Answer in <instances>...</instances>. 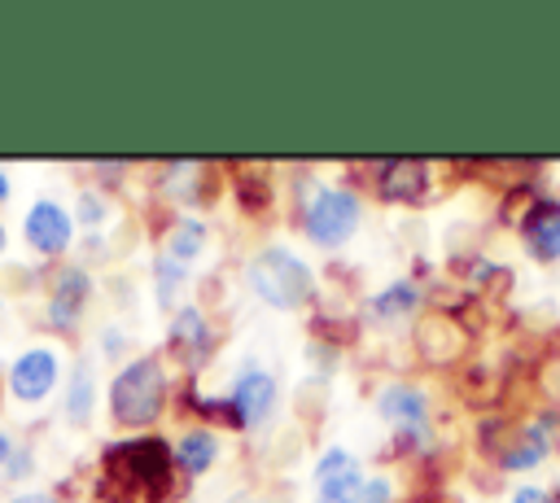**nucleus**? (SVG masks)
I'll return each instance as SVG.
<instances>
[{"mask_svg": "<svg viewBox=\"0 0 560 503\" xmlns=\"http://www.w3.org/2000/svg\"><path fill=\"white\" fill-rule=\"evenodd\" d=\"M9 503H52V499L48 494H13Z\"/></svg>", "mask_w": 560, "mask_h": 503, "instance_id": "nucleus-24", "label": "nucleus"}, {"mask_svg": "<svg viewBox=\"0 0 560 503\" xmlns=\"http://www.w3.org/2000/svg\"><path fill=\"white\" fill-rule=\"evenodd\" d=\"M525 245L542 262H556L560 258V206H538L525 219Z\"/></svg>", "mask_w": 560, "mask_h": 503, "instance_id": "nucleus-12", "label": "nucleus"}, {"mask_svg": "<svg viewBox=\"0 0 560 503\" xmlns=\"http://www.w3.org/2000/svg\"><path fill=\"white\" fill-rule=\"evenodd\" d=\"M88 293H92L88 271H83V267H66V271L52 280V297H48V324H57V328H74V319H79V311H83Z\"/></svg>", "mask_w": 560, "mask_h": 503, "instance_id": "nucleus-8", "label": "nucleus"}, {"mask_svg": "<svg viewBox=\"0 0 560 503\" xmlns=\"http://www.w3.org/2000/svg\"><path fill=\"white\" fill-rule=\"evenodd\" d=\"M389 494H394V490H389L385 477H368V481H363V503H389Z\"/></svg>", "mask_w": 560, "mask_h": 503, "instance_id": "nucleus-21", "label": "nucleus"}, {"mask_svg": "<svg viewBox=\"0 0 560 503\" xmlns=\"http://www.w3.org/2000/svg\"><path fill=\"white\" fill-rule=\"evenodd\" d=\"M359 219H363L359 214V197L350 188H319L311 197V206H306L302 227L319 249H337L359 232Z\"/></svg>", "mask_w": 560, "mask_h": 503, "instance_id": "nucleus-4", "label": "nucleus"}, {"mask_svg": "<svg viewBox=\"0 0 560 503\" xmlns=\"http://www.w3.org/2000/svg\"><path fill=\"white\" fill-rule=\"evenodd\" d=\"M166 402V372L153 354L131 359L114 381H109V411L122 429H144L158 420Z\"/></svg>", "mask_w": 560, "mask_h": 503, "instance_id": "nucleus-3", "label": "nucleus"}, {"mask_svg": "<svg viewBox=\"0 0 560 503\" xmlns=\"http://www.w3.org/2000/svg\"><path fill=\"white\" fill-rule=\"evenodd\" d=\"M376 411H381L389 424L420 429L424 416H429V398H424V389H416V385H385V389L376 394Z\"/></svg>", "mask_w": 560, "mask_h": 503, "instance_id": "nucleus-10", "label": "nucleus"}, {"mask_svg": "<svg viewBox=\"0 0 560 503\" xmlns=\"http://www.w3.org/2000/svg\"><path fill=\"white\" fill-rule=\"evenodd\" d=\"M171 350L188 363V367H201L206 354H210V324L197 306H179L175 319H171Z\"/></svg>", "mask_w": 560, "mask_h": 503, "instance_id": "nucleus-9", "label": "nucleus"}, {"mask_svg": "<svg viewBox=\"0 0 560 503\" xmlns=\"http://www.w3.org/2000/svg\"><path fill=\"white\" fill-rule=\"evenodd\" d=\"M315 503H363V477H359V464L350 472H337L328 481L315 486Z\"/></svg>", "mask_w": 560, "mask_h": 503, "instance_id": "nucleus-17", "label": "nucleus"}, {"mask_svg": "<svg viewBox=\"0 0 560 503\" xmlns=\"http://www.w3.org/2000/svg\"><path fill=\"white\" fill-rule=\"evenodd\" d=\"M271 411H276V381H271V372H262V367L241 372L236 385H232V394H228V416H232V424L258 429V424H267Z\"/></svg>", "mask_w": 560, "mask_h": 503, "instance_id": "nucleus-5", "label": "nucleus"}, {"mask_svg": "<svg viewBox=\"0 0 560 503\" xmlns=\"http://www.w3.org/2000/svg\"><path fill=\"white\" fill-rule=\"evenodd\" d=\"M153 276H158V306H162V311H171V306H175V293H179V284H184V267H179V262H171L166 254H158Z\"/></svg>", "mask_w": 560, "mask_h": 503, "instance_id": "nucleus-18", "label": "nucleus"}, {"mask_svg": "<svg viewBox=\"0 0 560 503\" xmlns=\"http://www.w3.org/2000/svg\"><path fill=\"white\" fill-rule=\"evenodd\" d=\"M57 376H61L57 350H48V346H31V350H22V354L13 359V367H9V389H13L18 402H39V398L52 394Z\"/></svg>", "mask_w": 560, "mask_h": 503, "instance_id": "nucleus-6", "label": "nucleus"}, {"mask_svg": "<svg viewBox=\"0 0 560 503\" xmlns=\"http://www.w3.org/2000/svg\"><path fill=\"white\" fill-rule=\"evenodd\" d=\"M166 472H171L166 446L153 442V437H136V442H122V446L105 451L101 494H109V490H118L114 499H122V494H158L166 486Z\"/></svg>", "mask_w": 560, "mask_h": 503, "instance_id": "nucleus-2", "label": "nucleus"}, {"mask_svg": "<svg viewBox=\"0 0 560 503\" xmlns=\"http://www.w3.org/2000/svg\"><path fill=\"white\" fill-rule=\"evenodd\" d=\"M214 455H219V442H214V433L210 429H192V433H184L179 437V446H175V459H179V468L184 472H206L210 464H214Z\"/></svg>", "mask_w": 560, "mask_h": 503, "instance_id": "nucleus-15", "label": "nucleus"}, {"mask_svg": "<svg viewBox=\"0 0 560 503\" xmlns=\"http://www.w3.org/2000/svg\"><path fill=\"white\" fill-rule=\"evenodd\" d=\"M22 236H26V245H31L35 254L52 258V254H61V249L70 245L74 223H70V214H66L57 201H35V206L26 210V219H22Z\"/></svg>", "mask_w": 560, "mask_h": 503, "instance_id": "nucleus-7", "label": "nucleus"}, {"mask_svg": "<svg viewBox=\"0 0 560 503\" xmlns=\"http://www.w3.org/2000/svg\"><path fill=\"white\" fill-rule=\"evenodd\" d=\"M416 306H420V289H416L411 280H394V284H385L381 293H372L368 315H372L376 324H398V319L416 315Z\"/></svg>", "mask_w": 560, "mask_h": 503, "instance_id": "nucleus-11", "label": "nucleus"}, {"mask_svg": "<svg viewBox=\"0 0 560 503\" xmlns=\"http://www.w3.org/2000/svg\"><path fill=\"white\" fill-rule=\"evenodd\" d=\"M18 451H22V446H13V437H9V433H0V468H9Z\"/></svg>", "mask_w": 560, "mask_h": 503, "instance_id": "nucleus-23", "label": "nucleus"}, {"mask_svg": "<svg viewBox=\"0 0 560 503\" xmlns=\"http://www.w3.org/2000/svg\"><path fill=\"white\" fill-rule=\"evenodd\" d=\"M79 223H83V227H101V223H105V201H101L96 192H83V197H79Z\"/></svg>", "mask_w": 560, "mask_h": 503, "instance_id": "nucleus-20", "label": "nucleus"}, {"mask_svg": "<svg viewBox=\"0 0 560 503\" xmlns=\"http://www.w3.org/2000/svg\"><path fill=\"white\" fill-rule=\"evenodd\" d=\"M350 468H354V455L341 451V446H328V451L319 455V464H315V486L328 481V477H337V472H350Z\"/></svg>", "mask_w": 560, "mask_h": 503, "instance_id": "nucleus-19", "label": "nucleus"}, {"mask_svg": "<svg viewBox=\"0 0 560 503\" xmlns=\"http://www.w3.org/2000/svg\"><path fill=\"white\" fill-rule=\"evenodd\" d=\"M92 407H96V381H92V363H74L70 372V389H66V416L70 424H88L92 420Z\"/></svg>", "mask_w": 560, "mask_h": 503, "instance_id": "nucleus-14", "label": "nucleus"}, {"mask_svg": "<svg viewBox=\"0 0 560 503\" xmlns=\"http://www.w3.org/2000/svg\"><path fill=\"white\" fill-rule=\"evenodd\" d=\"M512 503H551V494L538 490V486H521V490L512 494Z\"/></svg>", "mask_w": 560, "mask_h": 503, "instance_id": "nucleus-22", "label": "nucleus"}, {"mask_svg": "<svg viewBox=\"0 0 560 503\" xmlns=\"http://www.w3.org/2000/svg\"><path fill=\"white\" fill-rule=\"evenodd\" d=\"M9 197V179H4V171H0V201Z\"/></svg>", "mask_w": 560, "mask_h": 503, "instance_id": "nucleus-25", "label": "nucleus"}, {"mask_svg": "<svg viewBox=\"0 0 560 503\" xmlns=\"http://www.w3.org/2000/svg\"><path fill=\"white\" fill-rule=\"evenodd\" d=\"M424 188V162H411V157H394L381 166V192L389 201H416Z\"/></svg>", "mask_w": 560, "mask_h": 503, "instance_id": "nucleus-13", "label": "nucleus"}, {"mask_svg": "<svg viewBox=\"0 0 560 503\" xmlns=\"http://www.w3.org/2000/svg\"><path fill=\"white\" fill-rule=\"evenodd\" d=\"M245 284L258 302L276 311H298L315 293V271L284 245H267L245 262Z\"/></svg>", "mask_w": 560, "mask_h": 503, "instance_id": "nucleus-1", "label": "nucleus"}, {"mask_svg": "<svg viewBox=\"0 0 560 503\" xmlns=\"http://www.w3.org/2000/svg\"><path fill=\"white\" fill-rule=\"evenodd\" d=\"M201 245H206V223L201 219H179L175 227H171V236H166V258L171 262H179V267H188L197 254H201Z\"/></svg>", "mask_w": 560, "mask_h": 503, "instance_id": "nucleus-16", "label": "nucleus"}]
</instances>
